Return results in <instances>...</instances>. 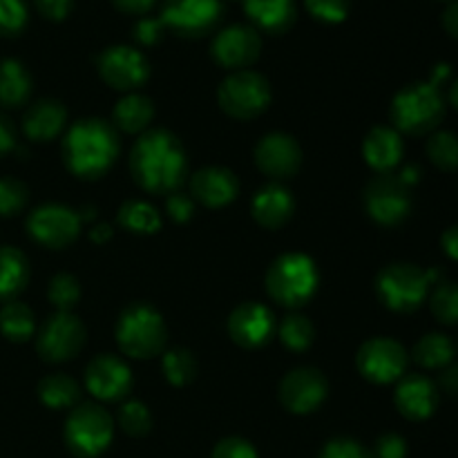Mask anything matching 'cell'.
I'll list each match as a JSON object with an SVG mask.
<instances>
[{
	"instance_id": "1",
	"label": "cell",
	"mask_w": 458,
	"mask_h": 458,
	"mask_svg": "<svg viewBox=\"0 0 458 458\" xmlns=\"http://www.w3.org/2000/svg\"><path fill=\"white\" fill-rule=\"evenodd\" d=\"M128 165L132 182L150 195H173L188 177L186 148L177 134L164 128H150L139 134Z\"/></svg>"
},
{
	"instance_id": "2",
	"label": "cell",
	"mask_w": 458,
	"mask_h": 458,
	"mask_svg": "<svg viewBox=\"0 0 458 458\" xmlns=\"http://www.w3.org/2000/svg\"><path fill=\"white\" fill-rule=\"evenodd\" d=\"M119 132L110 121L81 119L72 123L63 134V164L83 182H97L103 174L112 170V165L119 159Z\"/></svg>"
},
{
	"instance_id": "3",
	"label": "cell",
	"mask_w": 458,
	"mask_h": 458,
	"mask_svg": "<svg viewBox=\"0 0 458 458\" xmlns=\"http://www.w3.org/2000/svg\"><path fill=\"white\" fill-rule=\"evenodd\" d=\"M114 338L121 353L134 360H150L161 356L168 343V327L164 316L148 302H132L119 313Z\"/></svg>"
},
{
	"instance_id": "4",
	"label": "cell",
	"mask_w": 458,
	"mask_h": 458,
	"mask_svg": "<svg viewBox=\"0 0 458 458\" xmlns=\"http://www.w3.org/2000/svg\"><path fill=\"white\" fill-rule=\"evenodd\" d=\"M318 284H320V271L307 253L280 255L273 259L264 276L268 298L286 309H300L311 302Z\"/></svg>"
},
{
	"instance_id": "5",
	"label": "cell",
	"mask_w": 458,
	"mask_h": 458,
	"mask_svg": "<svg viewBox=\"0 0 458 458\" xmlns=\"http://www.w3.org/2000/svg\"><path fill=\"white\" fill-rule=\"evenodd\" d=\"M389 116L394 123L392 128L401 134H410V137L432 134L445 116V98H443L441 88L429 81L405 85L394 97Z\"/></svg>"
},
{
	"instance_id": "6",
	"label": "cell",
	"mask_w": 458,
	"mask_h": 458,
	"mask_svg": "<svg viewBox=\"0 0 458 458\" xmlns=\"http://www.w3.org/2000/svg\"><path fill=\"white\" fill-rule=\"evenodd\" d=\"M437 277V271H423L410 262L387 264L376 276V295L389 311L414 313L429 298V291H432Z\"/></svg>"
},
{
	"instance_id": "7",
	"label": "cell",
	"mask_w": 458,
	"mask_h": 458,
	"mask_svg": "<svg viewBox=\"0 0 458 458\" xmlns=\"http://www.w3.org/2000/svg\"><path fill=\"white\" fill-rule=\"evenodd\" d=\"M67 450L79 458H97L114 438V419L98 403H79L65 420Z\"/></svg>"
},
{
	"instance_id": "8",
	"label": "cell",
	"mask_w": 458,
	"mask_h": 458,
	"mask_svg": "<svg viewBox=\"0 0 458 458\" xmlns=\"http://www.w3.org/2000/svg\"><path fill=\"white\" fill-rule=\"evenodd\" d=\"M271 83L264 74L253 70L231 72L217 88V103L224 114L237 121L262 116L271 106Z\"/></svg>"
},
{
	"instance_id": "9",
	"label": "cell",
	"mask_w": 458,
	"mask_h": 458,
	"mask_svg": "<svg viewBox=\"0 0 458 458\" xmlns=\"http://www.w3.org/2000/svg\"><path fill=\"white\" fill-rule=\"evenodd\" d=\"M83 228L79 210L72 206L56 204H40L27 215V235L43 249L61 250L74 244Z\"/></svg>"
},
{
	"instance_id": "10",
	"label": "cell",
	"mask_w": 458,
	"mask_h": 458,
	"mask_svg": "<svg viewBox=\"0 0 458 458\" xmlns=\"http://www.w3.org/2000/svg\"><path fill=\"white\" fill-rule=\"evenodd\" d=\"M365 210L378 226H398L411 213V188L398 174H376L362 192Z\"/></svg>"
},
{
	"instance_id": "11",
	"label": "cell",
	"mask_w": 458,
	"mask_h": 458,
	"mask_svg": "<svg viewBox=\"0 0 458 458\" xmlns=\"http://www.w3.org/2000/svg\"><path fill=\"white\" fill-rule=\"evenodd\" d=\"M97 72L116 92H139L150 79V63L134 45H110L97 56Z\"/></svg>"
},
{
	"instance_id": "12",
	"label": "cell",
	"mask_w": 458,
	"mask_h": 458,
	"mask_svg": "<svg viewBox=\"0 0 458 458\" xmlns=\"http://www.w3.org/2000/svg\"><path fill=\"white\" fill-rule=\"evenodd\" d=\"M88 343V329L72 311H56L40 325L36 352L45 362H67L79 356Z\"/></svg>"
},
{
	"instance_id": "13",
	"label": "cell",
	"mask_w": 458,
	"mask_h": 458,
	"mask_svg": "<svg viewBox=\"0 0 458 458\" xmlns=\"http://www.w3.org/2000/svg\"><path fill=\"white\" fill-rule=\"evenodd\" d=\"M410 356L398 340L378 335L360 344L356 353V367L365 380L374 385L398 383L407 374Z\"/></svg>"
},
{
	"instance_id": "14",
	"label": "cell",
	"mask_w": 458,
	"mask_h": 458,
	"mask_svg": "<svg viewBox=\"0 0 458 458\" xmlns=\"http://www.w3.org/2000/svg\"><path fill=\"white\" fill-rule=\"evenodd\" d=\"M224 16L222 0H164L159 18L165 30L182 38H201L219 25Z\"/></svg>"
},
{
	"instance_id": "15",
	"label": "cell",
	"mask_w": 458,
	"mask_h": 458,
	"mask_svg": "<svg viewBox=\"0 0 458 458\" xmlns=\"http://www.w3.org/2000/svg\"><path fill=\"white\" fill-rule=\"evenodd\" d=\"M262 54V36L253 25L235 22L215 34L210 43V56L224 70H250Z\"/></svg>"
},
{
	"instance_id": "16",
	"label": "cell",
	"mask_w": 458,
	"mask_h": 458,
	"mask_svg": "<svg viewBox=\"0 0 458 458\" xmlns=\"http://www.w3.org/2000/svg\"><path fill=\"white\" fill-rule=\"evenodd\" d=\"M327 396H329V383L316 367H295L280 380V387H277L282 407L298 416L320 410Z\"/></svg>"
},
{
	"instance_id": "17",
	"label": "cell",
	"mask_w": 458,
	"mask_h": 458,
	"mask_svg": "<svg viewBox=\"0 0 458 458\" xmlns=\"http://www.w3.org/2000/svg\"><path fill=\"white\" fill-rule=\"evenodd\" d=\"M132 371L114 353H98L85 367V389L101 403H119L132 392Z\"/></svg>"
},
{
	"instance_id": "18",
	"label": "cell",
	"mask_w": 458,
	"mask_h": 458,
	"mask_svg": "<svg viewBox=\"0 0 458 458\" xmlns=\"http://www.w3.org/2000/svg\"><path fill=\"white\" fill-rule=\"evenodd\" d=\"M255 165L273 182H284L302 168V148L298 139L286 132L264 134L255 146Z\"/></svg>"
},
{
	"instance_id": "19",
	"label": "cell",
	"mask_w": 458,
	"mask_h": 458,
	"mask_svg": "<svg viewBox=\"0 0 458 458\" xmlns=\"http://www.w3.org/2000/svg\"><path fill=\"white\" fill-rule=\"evenodd\" d=\"M276 331L277 325L271 309L255 300L242 302L240 307L233 309L231 318H228V335L242 349L264 347Z\"/></svg>"
},
{
	"instance_id": "20",
	"label": "cell",
	"mask_w": 458,
	"mask_h": 458,
	"mask_svg": "<svg viewBox=\"0 0 458 458\" xmlns=\"http://www.w3.org/2000/svg\"><path fill=\"white\" fill-rule=\"evenodd\" d=\"M240 195V179L224 165H206L191 177V197L206 208H226Z\"/></svg>"
},
{
	"instance_id": "21",
	"label": "cell",
	"mask_w": 458,
	"mask_h": 458,
	"mask_svg": "<svg viewBox=\"0 0 458 458\" xmlns=\"http://www.w3.org/2000/svg\"><path fill=\"white\" fill-rule=\"evenodd\" d=\"M394 403L407 420H428L438 407V387L423 374H405L396 385Z\"/></svg>"
},
{
	"instance_id": "22",
	"label": "cell",
	"mask_w": 458,
	"mask_h": 458,
	"mask_svg": "<svg viewBox=\"0 0 458 458\" xmlns=\"http://www.w3.org/2000/svg\"><path fill=\"white\" fill-rule=\"evenodd\" d=\"M295 213V197L284 183L271 182L267 186L258 188V192L250 199V215L255 222L267 231H277L286 226Z\"/></svg>"
},
{
	"instance_id": "23",
	"label": "cell",
	"mask_w": 458,
	"mask_h": 458,
	"mask_svg": "<svg viewBox=\"0 0 458 458\" xmlns=\"http://www.w3.org/2000/svg\"><path fill=\"white\" fill-rule=\"evenodd\" d=\"M362 157H365V164L376 170V174L394 173L405 157L403 134L389 125H376L362 141Z\"/></svg>"
},
{
	"instance_id": "24",
	"label": "cell",
	"mask_w": 458,
	"mask_h": 458,
	"mask_svg": "<svg viewBox=\"0 0 458 458\" xmlns=\"http://www.w3.org/2000/svg\"><path fill=\"white\" fill-rule=\"evenodd\" d=\"M67 130V110L58 98H40L31 103L22 116V132L30 141L47 143Z\"/></svg>"
},
{
	"instance_id": "25",
	"label": "cell",
	"mask_w": 458,
	"mask_h": 458,
	"mask_svg": "<svg viewBox=\"0 0 458 458\" xmlns=\"http://www.w3.org/2000/svg\"><path fill=\"white\" fill-rule=\"evenodd\" d=\"M250 25L264 34H284L298 18L295 0H242Z\"/></svg>"
},
{
	"instance_id": "26",
	"label": "cell",
	"mask_w": 458,
	"mask_h": 458,
	"mask_svg": "<svg viewBox=\"0 0 458 458\" xmlns=\"http://www.w3.org/2000/svg\"><path fill=\"white\" fill-rule=\"evenodd\" d=\"M152 119H155V103L141 92H130L121 97L112 110V125L116 132L143 134L150 130Z\"/></svg>"
},
{
	"instance_id": "27",
	"label": "cell",
	"mask_w": 458,
	"mask_h": 458,
	"mask_svg": "<svg viewBox=\"0 0 458 458\" xmlns=\"http://www.w3.org/2000/svg\"><path fill=\"white\" fill-rule=\"evenodd\" d=\"M34 79L18 58H0V106L22 107L30 103Z\"/></svg>"
},
{
	"instance_id": "28",
	"label": "cell",
	"mask_w": 458,
	"mask_h": 458,
	"mask_svg": "<svg viewBox=\"0 0 458 458\" xmlns=\"http://www.w3.org/2000/svg\"><path fill=\"white\" fill-rule=\"evenodd\" d=\"M30 282V262L13 246H0V302H12Z\"/></svg>"
},
{
	"instance_id": "29",
	"label": "cell",
	"mask_w": 458,
	"mask_h": 458,
	"mask_svg": "<svg viewBox=\"0 0 458 458\" xmlns=\"http://www.w3.org/2000/svg\"><path fill=\"white\" fill-rule=\"evenodd\" d=\"M38 398L49 410H74L81 403V385L67 374H49L38 383Z\"/></svg>"
},
{
	"instance_id": "30",
	"label": "cell",
	"mask_w": 458,
	"mask_h": 458,
	"mask_svg": "<svg viewBox=\"0 0 458 458\" xmlns=\"http://www.w3.org/2000/svg\"><path fill=\"white\" fill-rule=\"evenodd\" d=\"M121 228H125L132 235H155L161 228V215L150 201L146 199H128L119 206Z\"/></svg>"
},
{
	"instance_id": "31",
	"label": "cell",
	"mask_w": 458,
	"mask_h": 458,
	"mask_svg": "<svg viewBox=\"0 0 458 458\" xmlns=\"http://www.w3.org/2000/svg\"><path fill=\"white\" fill-rule=\"evenodd\" d=\"M0 334L12 343H27L36 334L34 311L21 300H12L0 307Z\"/></svg>"
},
{
	"instance_id": "32",
	"label": "cell",
	"mask_w": 458,
	"mask_h": 458,
	"mask_svg": "<svg viewBox=\"0 0 458 458\" xmlns=\"http://www.w3.org/2000/svg\"><path fill=\"white\" fill-rule=\"evenodd\" d=\"M454 343L445 334H428L414 344L411 358L423 369H445L454 362Z\"/></svg>"
},
{
	"instance_id": "33",
	"label": "cell",
	"mask_w": 458,
	"mask_h": 458,
	"mask_svg": "<svg viewBox=\"0 0 458 458\" xmlns=\"http://www.w3.org/2000/svg\"><path fill=\"white\" fill-rule=\"evenodd\" d=\"M161 369H164L165 380H168L173 387H186V385H191L192 380L197 378L199 365H197V358L191 349L174 347L164 352Z\"/></svg>"
},
{
	"instance_id": "34",
	"label": "cell",
	"mask_w": 458,
	"mask_h": 458,
	"mask_svg": "<svg viewBox=\"0 0 458 458\" xmlns=\"http://www.w3.org/2000/svg\"><path fill=\"white\" fill-rule=\"evenodd\" d=\"M277 338L284 344L289 352L302 353L307 349H311V344L316 343V327L302 313H289L284 320L277 327Z\"/></svg>"
},
{
	"instance_id": "35",
	"label": "cell",
	"mask_w": 458,
	"mask_h": 458,
	"mask_svg": "<svg viewBox=\"0 0 458 458\" xmlns=\"http://www.w3.org/2000/svg\"><path fill=\"white\" fill-rule=\"evenodd\" d=\"M428 159L443 173L458 170V134L450 130H434L425 143Z\"/></svg>"
},
{
	"instance_id": "36",
	"label": "cell",
	"mask_w": 458,
	"mask_h": 458,
	"mask_svg": "<svg viewBox=\"0 0 458 458\" xmlns=\"http://www.w3.org/2000/svg\"><path fill=\"white\" fill-rule=\"evenodd\" d=\"M429 309L441 325H458V282H438L429 291Z\"/></svg>"
},
{
	"instance_id": "37",
	"label": "cell",
	"mask_w": 458,
	"mask_h": 458,
	"mask_svg": "<svg viewBox=\"0 0 458 458\" xmlns=\"http://www.w3.org/2000/svg\"><path fill=\"white\" fill-rule=\"evenodd\" d=\"M47 300L56 311H72L81 300V282L72 273H56L47 284Z\"/></svg>"
},
{
	"instance_id": "38",
	"label": "cell",
	"mask_w": 458,
	"mask_h": 458,
	"mask_svg": "<svg viewBox=\"0 0 458 458\" xmlns=\"http://www.w3.org/2000/svg\"><path fill=\"white\" fill-rule=\"evenodd\" d=\"M116 423H119V428L123 429L128 437L141 438L152 429V414H150V410H148L146 403L125 401L123 405L119 407Z\"/></svg>"
},
{
	"instance_id": "39",
	"label": "cell",
	"mask_w": 458,
	"mask_h": 458,
	"mask_svg": "<svg viewBox=\"0 0 458 458\" xmlns=\"http://www.w3.org/2000/svg\"><path fill=\"white\" fill-rule=\"evenodd\" d=\"M30 201V191L16 177H0V217H13L22 213Z\"/></svg>"
},
{
	"instance_id": "40",
	"label": "cell",
	"mask_w": 458,
	"mask_h": 458,
	"mask_svg": "<svg viewBox=\"0 0 458 458\" xmlns=\"http://www.w3.org/2000/svg\"><path fill=\"white\" fill-rule=\"evenodd\" d=\"M304 7L316 21L338 25V22L347 21L349 12H352V0H304Z\"/></svg>"
},
{
	"instance_id": "41",
	"label": "cell",
	"mask_w": 458,
	"mask_h": 458,
	"mask_svg": "<svg viewBox=\"0 0 458 458\" xmlns=\"http://www.w3.org/2000/svg\"><path fill=\"white\" fill-rule=\"evenodd\" d=\"M25 0H0V36H18L27 27Z\"/></svg>"
},
{
	"instance_id": "42",
	"label": "cell",
	"mask_w": 458,
	"mask_h": 458,
	"mask_svg": "<svg viewBox=\"0 0 458 458\" xmlns=\"http://www.w3.org/2000/svg\"><path fill=\"white\" fill-rule=\"evenodd\" d=\"M320 458H374V454H371L360 441H353V438H347V437H338V438H331V441L322 447Z\"/></svg>"
},
{
	"instance_id": "43",
	"label": "cell",
	"mask_w": 458,
	"mask_h": 458,
	"mask_svg": "<svg viewBox=\"0 0 458 458\" xmlns=\"http://www.w3.org/2000/svg\"><path fill=\"white\" fill-rule=\"evenodd\" d=\"M165 25L161 22L159 16H141L132 27L134 43L143 45V47H152V45L161 43L165 34Z\"/></svg>"
},
{
	"instance_id": "44",
	"label": "cell",
	"mask_w": 458,
	"mask_h": 458,
	"mask_svg": "<svg viewBox=\"0 0 458 458\" xmlns=\"http://www.w3.org/2000/svg\"><path fill=\"white\" fill-rule=\"evenodd\" d=\"M197 204L188 192H173V195L165 197V213L173 219L174 224H188L192 217H195Z\"/></svg>"
},
{
	"instance_id": "45",
	"label": "cell",
	"mask_w": 458,
	"mask_h": 458,
	"mask_svg": "<svg viewBox=\"0 0 458 458\" xmlns=\"http://www.w3.org/2000/svg\"><path fill=\"white\" fill-rule=\"evenodd\" d=\"M210 458H258V452L246 438L226 437L215 445Z\"/></svg>"
},
{
	"instance_id": "46",
	"label": "cell",
	"mask_w": 458,
	"mask_h": 458,
	"mask_svg": "<svg viewBox=\"0 0 458 458\" xmlns=\"http://www.w3.org/2000/svg\"><path fill=\"white\" fill-rule=\"evenodd\" d=\"M407 441L398 434H383L374 445V458H405Z\"/></svg>"
},
{
	"instance_id": "47",
	"label": "cell",
	"mask_w": 458,
	"mask_h": 458,
	"mask_svg": "<svg viewBox=\"0 0 458 458\" xmlns=\"http://www.w3.org/2000/svg\"><path fill=\"white\" fill-rule=\"evenodd\" d=\"M34 7L38 9V13L47 21H65L70 16L72 7H74V0H34Z\"/></svg>"
},
{
	"instance_id": "48",
	"label": "cell",
	"mask_w": 458,
	"mask_h": 458,
	"mask_svg": "<svg viewBox=\"0 0 458 458\" xmlns=\"http://www.w3.org/2000/svg\"><path fill=\"white\" fill-rule=\"evenodd\" d=\"M157 0H112V4H114L119 12L123 13H130V16H148V13L152 12V7H155Z\"/></svg>"
},
{
	"instance_id": "49",
	"label": "cell",
	"mask_w": 458,
	"mask_h": 458,
	"mask_svg": "<svg viewBox=\"0 0 458 458\" xmlns=\"http://www.w3.org/2000/svg\"><path fill=\"white\" fill-rule=\"evenodd\" d=\"M16 148V130H13L12 121L0 116V157L9 155Z\"/></svg>"
},
{
	"instance_id": "50",
	"label": "cell",
	"mask_w": 458,
	"mask_h": 458,
	"mask_svg": "<svg viewBox=\"0 0 458 458\" xmlns=\"http://www.w3.org/2000/svg\"><path fill=\"white\" fill-rule=\"evenodd\" d=\"M443 30L452 36V38L458 40V0H450L445 9H443Z\"/></svg>"
},
{
	"instance_id": "51",
	"label": "cell",
	"mask_w": 458,
	"mask_h": 458,
	"mask_svg": "<svg viewBox=\"0 0 458 458\" xmlns=\"http://www.w3.org/2000/svg\"><path fill=\"white\" fill-rule=\"evenodd\" d=\"M438 385L445 394L450 396H458V365H447L445 369H441V378H438Z\"/></svg>"
},
{
	"instance_id": "52",
	"label": "cell",
	"mask_w": 458,
	"mask_h": 458,
	"mask_svg": "<svg viewBox=\"0 0 458 458\" xmlns=\"http://www.w3.org/2000/svg\"><path fill=\"white\" fill-rule=\"evenodd\" d=\"M441 249H443V253L447 255V258L458 262V224H456V226H450L445 233H443V235H441Z\"/></svg>"
},
{
	"instance_id": "53",
	"label": "cell",
	"mask_w": 458,
	"mask_h": 458,
	"mask_svg": "<svg viewBox=\"0 0 458 458\" xmlns=\"http://www.w3.org/2000/svg\"><path fill=\"white\" fill-rule=\"evenodd\" d=\"M110 237H112L110 224H97V226L89 231V240H92L94 244H103V242H107Z\"/></svg>"
},
{
	"instance_id": "54",
	"label": "cell",
	"mask_w": 458,
	"mask_h": 458,
	"mask_svg": "<svg viewBox=\"0 0 458 458\" xmlns=\"http://www.w3.org/2000/svg\"><path fill=\"white\" fill-rule=\"evenodd\" d=\"M450 74H452L450 65H445V63H441V65L434 67L432 79H429V83H434V85H438V88H441V83H445V81L450 79Z\"/></svg>"
},
{
	"instance_id": "55",
	"label": "cell",
	"mask_w": 458,
	"mask_h": 458,
	"mask_svg": "<svg viewBox=\"0 0 458 458\" xmlns=\"http://www.w3.org/2000/svg\"><path fill=\"white\" fill-rule=\"evenodd\" d=\"M419 168H416V165H405V168L401 170V173H398V177L403 179V182L407 183V186H414L416 182H419Z\"/></svg>"
},
{
	"instance_id": "56",
	"label": "cell",
	"mask_w": 458,
	"mask_h": 458,
	"mask_svg": "<svg viewBox=\"0 0 458 458\" xmlns=\"http://www.w3.org/2000/svg\"><path fill=\"white\" fill-rule=\"evenodd\" d=\"M447 97H450V103H452V107H454V110L458 112V79L454 81V83H452V88H450V94H447Z\"/></svg>"
}]
</instances>
